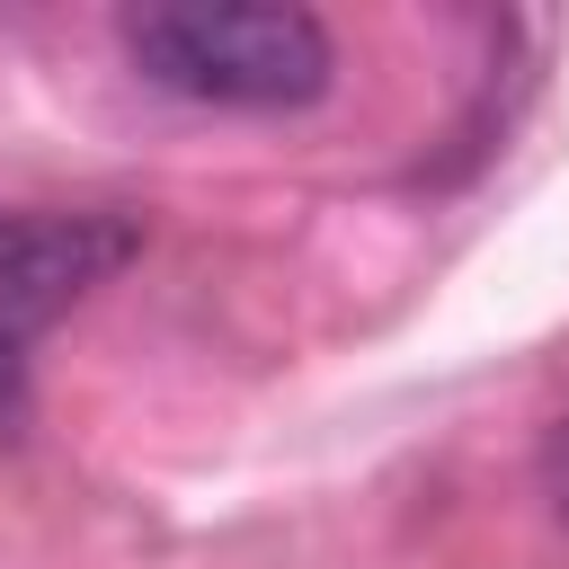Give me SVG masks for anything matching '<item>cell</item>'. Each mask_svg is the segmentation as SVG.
<instances>
[{
	"mask_svg": "<svg viewBox=\"0 0 569 569\" xmlns=\"http://www.w3.org/2000/svg\"><path fill=\"white\" fill-rule=\"evenodd\" d=\"M116 36L151 89L196 107H311L338 71L329 27L284 0H151Z\"/></svg>",
	"mask_w": 569,
	"mask_h": 569,
	"instance_id": "1",
	"label": "cell"
},
{
	"mask_svg": "<svg viewBox=\"0 0 569 569\" xmlns=\"http://www.w3.org/2000/svg\"><path fill=\"white\" fill-rule=\"evenodd\" d=\"M133 231L98 222V213H53V222H18L9 258H0V409H18V373L27 347L53 311H71L107 267H124Z\"/></svg>",
	"mask_w": 569,
	"mask_h": 569,
	"instance_id": "2",
	"label": "cell"
},
{
	"mask_svg": "<svg viewBox=\"0 0 569 569\" xmlns=\"http://www.w3.org/2000/svg\"><path fill=\"white\" fill-rule=\"evenodd\" d=\"M542 489L560 498V516H569V418L551 427V445H542Z\"/></svg>",
	"mask_w": 569,
	"mask_h": 569,
	"instance_id": "3",
	"label": "cell"
},
{
	"mask_svg": "<svg viewBox=\"0 0 569 569\" xmlns=\"http://www.w3.org/2000/svg\"><path fill=\"white\" fill-rule=\"evenodd\" d=\"M9 240H18V222H0V258H9Z\"/></svg>",
	"mask_w": 569,
	"mask_h": 569,
	"instance_id": "4",
	"label": "cell"
}]
</instances>
